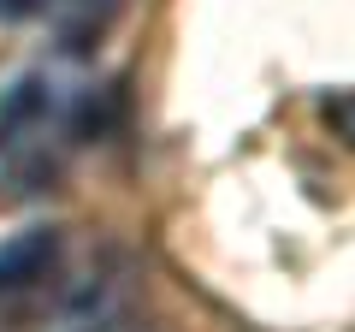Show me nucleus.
<instances>
[{
    "mask_svg": "<svg viewBox=\"0 0 355 332\" xmlns=\"http://www.w3.org/2000/svg\"><path fill=\"white\" fill-rule=\"evenodd\" d=\"M48 243H53V238H42V231L6 243V249H0V279H30V273H36V261L48 256Z\"/></svg>",
    "mask_w": 355,
    "mask_h": 332,
    "instance_id": "obj_1",
    "label": "nucleus"
}]
</instances>
